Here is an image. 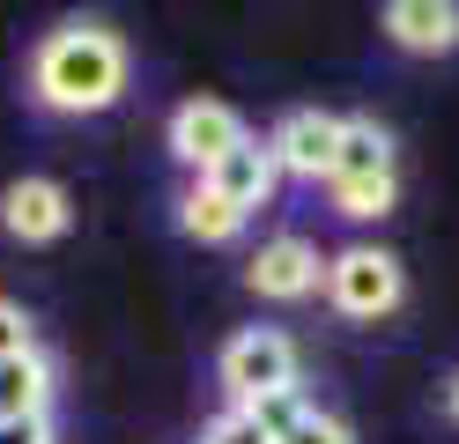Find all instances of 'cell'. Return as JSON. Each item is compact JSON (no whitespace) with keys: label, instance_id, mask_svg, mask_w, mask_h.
<instances>
[{"label":"cell","instance_id":"cell-14","mask_svg":"<svg viewBox=\"0 0 459 444\" xmlns=\"http://www.w3.org/2000/svg\"><path fill=\"white\" fill-rule=\"evenodd\" d=\"M200 444H274V437L252 422V407H222V414L200 422Z\"/></svg>","mask_w":459,"mask_h":444},{"label":"cell","instance_id":"cell-11","mask_svg":"<svg viewBox=\"0 0 459 444\" xmlns=\"http://www.w3.org/2000/svg\"><path fill=\"white\" fill-rule=\"evenodd\" d=\"M52 393H60V370L52 355L30 348L15 363H0V422H30V414H52Z\"/></svg>","mask_w":459,"mask_h":444},{"label":"cell","instance_id":"cell-5","mask_svg":"<svg viewBox=\"0 0 459 444\" xmlns=\"http://www.w3.org/2000/svg\"><path fill=\"white\" fill-rule=\"evenodd\" d=\"M245 289L260 296V304H311V296L326 289V252L311 245L304 230H281L245 259Z\"/></svg>","mask_w":459,"mask_h":444},{"label":"cell","instance_id":"cell-1","mask_svg":"<svg viewBox=\"0 0 459 444\" xmlns=\"http://www.w3.org/2000/svg\"><path fill=\"white\" fill-rule=\"evenodd\" d=\"M126 82H134V52L97 15H74L30 45V104L52 118H97L126 97Z\"/></svg>","mask_w":459,"mask_h":444},{"label":"cell","instance_id":"cell-9","mask_svg":"<svg viewBox=\"0 0 459 444\" xmlns=\"http://www.w3.org/2000/svg\"><path fill=\"white\" fill-rule=\"evenodd\" d=\"M385 45L393 52H415V59H437V52H459V8L452 0H393L378 15Z\"/></svg>","mask_w":459,"mask_h":444},{"label":"cell","instance_id":"cell-6","mask_svg":"<svg viewBox=\"0 0 459 444\" xmlns=\"http://www.w3.org/2000/svg\"><path fill=\"white\" fill-rule=\"evenodd\" d=\"M245 134H252V126H245L222 97H186L178 111H170V126H163V148H170V163H178L186 178H208Z\"/></svg>","mask_w":459,"mask_h":444},{"label":"cell","instance_id":"cell-8","mask_svg":"<svg viewBox=\"0 0 459 444\" xmlns=\"http://www.w3.org/2000/svg\"><path fill=\"white\" fill-rule=\"evenodd\" d=\"M0 230L22 237V245H60L74 230V200L60 178H15V186H0Z\"/></svg>","mask_w":459,"mask_h":444},{"label":"cell","instance_id":"cell-15","mask_svg":"<svg viewBox=\"0 0 459 444\" xmlns=\"http://www.w3.org/2000/svg\"><path fill=\"white\" fill-rule=\"evenodd\" d=\"M30 348H38V326H30V311L0 296V363H15V355H30Z\"/></svg>","mask_w":459,"mask_h":444},{"label":"cell","instance_id":"cell-2","mask_svg":"<svg viewBox=\"0 0 459 444\" xmlns=\"http://www.w3.org/2000/svg\"><path fill=\"white\" fill-rule=\"evenodd\" d=\"M326 200H333V215H349V222H385L393 215V200H400V156H393V134L378 126V118H341Z\"/></svg>","mask_w":459,"mask_h":444},{"label":"cell","instance_id":"cell-3","mask_svg":"<svg viewBox=\"0 0 459 444\" xmlns=\"http://www.w3.org/2000/svg\"><path fill=\"white\" fill-rule=\"evenodd\" d=\"M215 385H222V407H260L290 385H304V355L281 326H238L215 355Z\"/></svg>","mask_w":459,"mask_h":444},{"label":"cell","instance_id":"cell-10","mask_svg":"<svg viewBox=\"0 0 459 444\" xmlns=\"http://www.w3.org/2000/svg\"><path fill=\"white\" fill-rule=\"evenodd\" d=\"M208 186H215V193H222V200L252 222V215H260V207L274 200L281 170H274V156H267V141H260V134H245V141H238V148H230V156L208 170Z\"/></svg>","mask_w":459,"mask_h":444},{"label":"cell","instance_id":"cell-12","mask_svg":"<svg viewBox=\"0 0 459 444\" xmlns=\"http://www.w3.org/2000/svg\"><path fill=\"white\" fill-rule=\"evenodd\" d=\"M178 230L200 237V245H238V237H245V215L208 186V178H186V186H178Z\"/></svg>","mask_w":459,"mask_h":444},{"label":"cell","instance_id":"cell-13","mask_svg":"<svg viewBox=\"0 0 459 444\" xmlns=\"http://www.w3.org/2000/svg\"><path fill=\"white\" fill-rule=\"evenodd\" d=\"M274 444H356V437H349V422H341L333 407H319V400H311V407H304V414H297V422L281 430Z\"/></svg>","mask_w":459,"mask_h":444},{"label":"cell","instance_id":"cell-4","mask_svg":"<svg viewBox=\"0 0 459 444\" xmlns=\"http://www.w3.org/2000/svg\"><path fill=\"white\" fill-rule=\"evenodd\" d=\"M319 296L341 318L378 326V318H393L400 304H408V266H400L385 245H341V252H326V289Z\"/></svg>","mask_w":459,"mask_h":444},{"label":"cell","instance_id":"cell-17","mask_svg":"<svg viewBox=\"0 0 459 444\" xmlns=\"http://www.w3.org/2000/svg\"><path fill=\"white\" fill-rule=\"evenodd\" d=\"M445 414H452V422H459V370L445 378Z\"/></svg>","mask_w":459,"mask_h":444},{"label":"cell","instance_id":"cell-7","mask_svg":"<svg viewBox=\"0 0 459 444\" xmlns=\"http://www.w3.org/2000/svg\"><path fill=\"white\" fill-rule=\"evenodd\" d=\"M333 148H341V111H319V104L281 111V118H274V134H267L274 170H281V178H297V186H326Z\"/></svg>","mask_w":459,"mask_h":444},{"label":"cell","instance_id":"cell-16","mask_svg":"<svg viewBox=\"0 0 459 444\" xmlns=\"http://www.w3.org/2000/svg\"><path fill=\"white\" fill-rule=\"evenodd\" d=\"M0 444H60V437H52V414H30V422H0Z\"/></svg>","mask_w":459,"mask_h":444}]
</instances>
